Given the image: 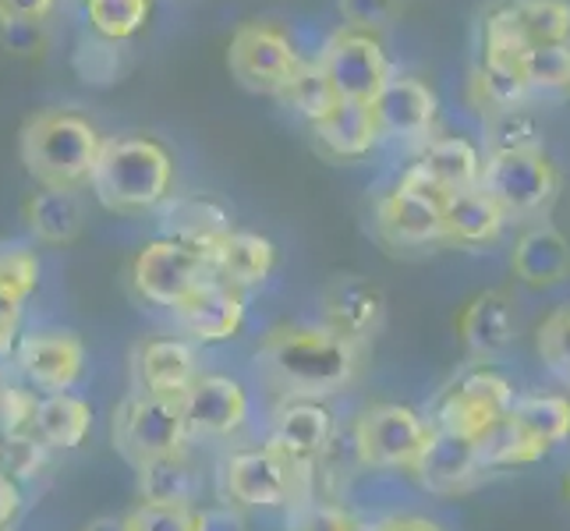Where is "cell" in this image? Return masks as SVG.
Returning <instances> with one entry per match:
<instances>
[{
  "label": "cell",
  "instance_id": "obj_1",
  "mask_svg": "<svg viewBox=\"0 0 570 531\" xmlns=\"http://www.w3.org/2000/svg\"><path fill=\"white\" fill-rule=\"evenodd\" d=\"M365 344L326 323H281L255 347V372L277 401H333L362 376Z\"/></svg>",
  "mask_w": 570,
  "mask_h": 531
},
{
  "label": "cell",
  "instance_id": "obj_2",
  "mask_svg": "<svg viewBox=\"0 0 570 531\" xmlns=\"http://www.w3.org/2000/svg\"><path fill=\"white\" fill-rule=\"evenodd\" d=\"M174 153L146 131L110 135L89 177V191L114 216L156 213L174 195Z\"/></svg>",
  "mask_w": 570,
  "mask_h": 531
},
{
  "label": "cell",
  "instance_id": "obj_3",
  "mask_svg": "<svg viewBox=\"0 0 570 531\" xmlns=\"http://www.w3.org/2000/svg\"><path fill=\"white\" fill-rule=\"evenodd\" d=\"M104 142L100 128L86 114L71 107H43L18 128V164L39 188L78 191L89 185Z\"/></svg>",
  "mask_w": 570,
  "mask_h": 531
},
{
  "label": "cell",
  "instance_id": "obj_4",
  "mask_svg": "<svg viewBox=\"0 0 570 531\" xmlns=\"http://www.w3.org/2000/svg\"><path fill=\"white\" fill-rule=\"evenodd\" d=\"M220 500L238 510H298L316 500V468H305L281 454L269 440L234 446L224 454Z\"/></svg>",
  "mask_w": 570,
  "mask_h": 531
},
{
  "label": "cell",
  "instance_id": "obj_5",
  "mask_svg": "<svg viewBox=\"0 0 570 531\" xmlns=\"http://www.w3.org/2000/svg\"><path fill=\"white\" fill-rule=\"evenodd\" d=\"M518 397L521 393L514 380L497 362H471L454 380L440 386V393L425 407V415L432 429L475 443L514 411Z\"/></svg>",
  "mask_w": 570,
  "mask_h": 531
},
{
  "label": "cell",
  "instance_id": "obj_6",
  "mask_svg": "<svg viewBox=\"0 0 570 531\" xmlns=\"http://www.w3.org/2000/svg\"><path fill=\"white\" fill-rule=\"evenodd\" d=\"M432 432L436 429H432L425 411L397 401H380L368 404L351 422L347 436L355 443L365 471H404V475H411V468L425 454Z\"/></svg>",
  "mask_w": 570,
  "mask_h": 531
},
{
  "label": "cell",
  "instance_id": "obj_7",
  "mask_svg": "<svg viewBox=\"0 0 570 531\" xmlns=\"http://www.w3.org/2000/svg\"><path fill=\"white\" fill-rule=\"evenodd\" d=\"M450 195L411 164L393 181L372 209L380 238L393 248H429L446 245L443 238V206Z\"/></svg>",
  "mask_w": 570,
  "mask_h": 531
},
{
  "label": "cell",
  "instance_id": "obj_8",
  "mask_svg": "<svg viewBox=\"0 0 570 531\" xmlns=\"http://www.w3.org/2000/svg\"><path fill=\"white\" fill-rule=\"evenodd\" d=\"M308 57L298 50L291 32L277 22H242L227 43V68L238 86L259 96H284L291 78L302 71Z\"/></svg>",
  "mask_w": 570,
  "mask_h": 531
},
{
  "label": "cell",
  "instance_id": "obj_9",
  "mask_svg": "<svg viewBox=\"0 0 570 531\" xmlns=\"http://www.w3.org/2000/svg\"><path fill=\"white\" fill-rule=\"evenodd\" d=\"M110 440L117 454L131 468H139L153 458L174 454V450H185L191 443L181 401L149 397V393H139V390H131L128 397L114 407Z\"/></svg>",
  "mask_w": 570,
  "mask_h": 531
},
{
  "label": "cell",
  "instance_id": "obj_10",
  "mask_svg": "<svg viewBox=\"0 0 570 531\" xmlns=\"http://www.w3.org/2000/svg\"><path fill=\"white\" fill-rule=\"evenodd\" d=\"M206 281H213L206 255L170 238L146 242L131 255V266H128V284L139 294V302L153 308H167V312L188 302Z\"/></svg>",
  "mask_w": 570,
  "mask_h": 531
},
{
  "label": "cell",
  "instance_id": "obj_11",
  "mask_svg": "<svg viewBox=\"0 0 570 531\" xmlns=\"http://www.w3.org/2000/svg\"><path fill=\"white\" fill-rule=\"evenodd\" d=\"M482 191L510 220H535L560 195V170L546 153H485Z\"/></svg>",
  "mask_w": 570,
  "mask_h": 531
},
{
  "label": "cell",
  "instance_id": "obj_12",
  "mask_svg": "<svg viewBox=\"0 0 570 531\" xmlns=\"http://www.w3.org/2000/svg\"><path fill=\"white\" fill-rule=\"evenodd\" d=\"M11 362H14L18 380L32 386L39 397H57V393H71L82 383L89 351L75 330L43 326V330L22 333Z\"/></svg>",
  "mask_w": 570,
  "mask_h": 531
},
{
  "label": "cell",
  "instance_id": "obj_13",
  "mask_svg": "<svg viewBox=\"0 0 570 531\" xmlns=\"http://www.w3.org/2000/svg\"><path fill=\"white\" fill-rule=\"evenodd\" d=\"M316 61L341 100H355V104H372L380 89L397 75L376 32H362L347 26H341L326 39Z\"/></svg>",
  "mask_w": 570,
  "mask_h": 531
},
{
  "label": "cell",
  "instance_id": "obj_14",
  "mask_svg": "<svg viewBox=\"0 0 570 531\" xmlns=\"http://www.w3.org/2000/svg\"><path fill=\"white\" fill-rule=\"evenodd\" d=\"M368 107L380 131V142L425 146L436 135L440 96L415 75H393Z\"/></svg>",
  "mask_w": 570,
  "mask_h": 531
},
{
  "label": "cell",
  "instance_id": "obj_15",
  "mask_svg": "<svg viewBox=\"0 0 570 531\" xmlns=\"http://www.w3.org/2000/svg\"><path fill=\"white\" fill-rule=\"evenodd\" d=\"M181 411L191 440H230L252 419V393L224 372H203L181 397Z\"/></svg>",
  "mask_w": 570,
  "mask_h": 531
},
{
  "label": "cell",
  "instance_id": "obj_16",
  "mask_svg": "<svg viewBox=\"0 0 570 531\" xmlns=\"http://www.w3.org/2000/svg\"><path fill=\"white\" fill-rule=\"evenodd\" d=\"M199 376V347L185 341L181 333L146 337L131 351V383L139 393H149V397L181 401Z\"/></svg>",
  "mask_w": 570,
  "mask_h": 531
},
{
  "label": "cell",
  "instance_id": "obj_17",
  "mask_svg": "<svg viewBox=\"0 0 570 531\" xmlns=\"http://www.w3.org/2000/svg\"><path fill=\"white\" fill-rule=\"evenodd\" d=\"M341 436V419L330 401H277L266 440L291 461L316 468V461Z\"/></svg>",
  "mask_w": 570,
  "mask_h": 531
},
{
  "label": "cell",
  "instance_id": "obj_18",
  "mask_svg": "<svg viewBox=\"0 0 570 531\" xmlns=\"http://www.w3.org/2000/svg\"><path fill=\"white\" fill-rule=\"evenodd\" d=\"M170 316L178 323L185 341H191L195 347H216L242 337V330L248 323V298L220 281H206Z\"/></svg>",
  "mask_w": 570,
  "mask_h": 531
},
{
  "label": "cell",
  "instance_id": "obj_19",
  "mask_svg": "<svg viewBox=\"0 0 570 531\" xmlns=\"http://www.w3.org/2000/svg\"><path fill=\"white\" fill-rule=\"evenodd\" d=\"M407 479L429 496L458 500V496L475 493V489L489 479V471L482 468V461L475 454V443L436 429L425 446V454L419 458L415 468H411Z\"/></svg>",
  "mask_w": 570,
  "mask_h": 531
},
{
  "label": "cell",
  "instance_id": "obj_20",
  "mask_svg": "<svg viewBox=\"0 0 570 531\" xmlns=\"http://www.w3.org/2000/svg\"><path fill=\"white\" fill-rule=\"evenodd\" d=\"M330 330L344 333L347 341L365 344L380 337L386 323V294L376 281L362 273H344L323 287V319Z\"/></svg>",
  "mask_w": 570,
  "mask_h": 531
},
{
  "label": "cell",
  "instance_id": "obj_21",
  "mask_svg": "<svg viewBox=\"0 0 570 531\" xmlns=\"http://www.w3.org/2000/svg\"><path fill=\"white\" fill-rule=\"evenodd\" d=\"M518 305L507 291H479L458 316V337L471 362H497L518 341Z\"/></svg>",
  "mask_w": 570,
  "mask_h": 531
},
{
  "label": "cell",
  "instance_id": "obj_22",
  "mask_svg": "<svg viewBox=\"0 0 570 531\" xmlns=\"http://www.w3.org/2000/svg\"><path fill=\"white\" fill-rule=\"evenodd\" d=\"M510 273L532 291H553L570 281V238L549 220L524 227L510 248Z\"/></svg>",
  "mask_w": 570,
  "mask_h": 531
},
{
  "label": "cell",
  "instance_id": "obj_23",
  "mask_svg": "<svg viewBox=\"0 0 570 531\" xmlns=\"http://www.w3.org/2000/svg\"><path fill=\"white\" fill-rule=\"evenodd\" d=\"M206 263H209L213 281L248 294V291H259L263 284H269V277L277 273L281 252L266 234L234 227L227 238L209 252Z\"/></svg>",
  "mask_w": 570,
  "mask_h": 531
},
{
  "label": "cell",
  "instance_id": "obj_24",
  "mask_svg": "<svg viewBox=\"0 0 570 531\" xmlns=\"http://www.w3.org/2000/svg\"><path fill=\"white\" fill-rule=\"evenodd\" d=\"M160 213V238L181 242L195 252H209L220 245L234 230L230 213L213 199V195H170V199L156 209Z\"/></svg>",
  "mask_w": 570,
  "mask_h": 531
},
{
  "label": "cell",
  "instance_id": "obj_25",
  "mask_svg": "<svg viewBox=\"0 0 570 531\" xmlns=\"http://www.w3.org/2000/svg\"><path fill=\"white\" fill-rule=\"evenodd\" d=\"M135 489H139V503L188 510L203 507V471L191 461L188 446L135 468Z\"/></svg>",
  "mask_w": 570,
  "mask_h": 531
},
{
  "label": "cell",
  "instance_id": "obj_26",
  "mask_svg": "<svg viewBox=\"0 0 570 531\" xmlns=\"http://www.w3.org/2000/svg\"><path fill=\"white\" fill-rule=\"evenodd\" d=\"M507 224L510 216L482 188L450 195L443 206V238L454 248H468V252L493 248L503 238Z\"/></svg>",
  "mask_w": 570,
  "mask_h": 531
},
{
  "label": "cell",
  "instance_id": "obj_27",
  "mask_svg": "<svg viewBox=\"0 0 570 531\" xmlns=\"http://www.w3.org/2000/svg\"><path fill=\"white\" fill-rule=\"evenodd\" d=\"M415 167L429 174L446 195L482 188V170H485V149L471 142L468 135H432V139L419 149Z\"/></svg>",
  "mask_w": 570,
  "mask_h": 531
},
{
  "label": "cell",
  "instance_id": "obj_28",
  "mask_svg": "<svg viewBox=\"0 0 570 531\" xmlns=\"http://www.w3.org/2000/svg\"><path fill=\"white\" fill-rule=\"evenodd\" d=\"M312 139L330 156V160H365V156L380 146V131L372 121V107L355 104V100H341L323 121L312 125Z\"/></svg>",
  "mask_w": 570,
  "mask_h": 531
},
{
  "label": "cell",
  "instance_id": "obj_29",
  "mask_svg": "<svg viewBox=\"0 0 570 531\" xmlns=\"http://www.w3.org/2000/svg\"><path fill=\"white\" fill-rule=\"evenodd\" d=\"M22 220L29 227V234L39 245H53L65 248L71 245L86 227V213L82 203H78L75 191L65 188H39L32 191L26 206H22Z\"/></svg>",
  "mask_w": 570,
  "mask_h": 531
},
{
  "label": "cell",
  "instance_id": "obj_30",
  "mask_svg": "<svg viewBox=\"0 0 570 531\" xmlns=\"http://www.w3.org/2000/svg\"><path fill=\"white\" fill-rule=\"evenodd\" d=\"M92 432V404L78 393H57L43 397L32 422V440L43 443L50 454H68L86 443Z\"/></svg>",
  "mask_w": 570,
  "mask_h": 531
},
{
  "label": "cell",
  "instance_id": "obj_31",
  "mask_svg": "<svg viewBox=\"0 0 570 531\" xmlns=\"http://www.w3.org/2000/svg\"><path fill=\"white\" fill-rule=\"evenodd\" d=\"M510 415H514V422L528 436H535L549 454H553L557 446L570 443V393H560V390L521 393Z\"/></svg>",
  "mask_w": 570,
  "mask_h": 531
},
{
  "label": "cell",
  "instance_id": "obj_32",
  "mask_svg": "<svg viewBox=\"0 0 570 531\" xmlns=\"http://www.w3.org/2000/svg\"><path fill=\"white\" fill-rule=\"evenodd\" d=\"M475 454L489 475H500V471H518L546 461L549 450L535 436H528L514 415H507L497 429H489L482 440H475Z\"/></svg>",
  "mask_w": 570,
  "mask_h": 531
},
{
  "label": "cell",
  "instance_id": "obj_33",
  "mask_svg": "<svg viewBox=\"0 0 570 531\" xmlns=\"http://www.w3.org/2000/svg\"><path fill=\"white\" fill-rule=\"evenodd\" d=\"M71 71L78 82L92 89H110L125 75V43H114L96 32H86L71 50Z\"/></svg>",
  "mask_w": 570,
  "mask_h": 531
},
{
  "label": "cell",
  "instance_id": "obj_34",
  "mask_svg": "<svg viewBox=\"0 0 570 531\" xmlns=\"http://www.w3.org/2000/svg\"><path fill=\"white\" fill-rule=\"evenodd\" d=\"M89 32L128 43L139 36L153 18V0H82Z\"/></svg>",
  "mask_w": 570,
  "mask_h": 531
},
{
  "label": "cell",
  "instance_id": "obj_35",
  "mask_svg": "<svg viewBox=\"0 0 570 531\" xmlns=\"http://www.w3.org/2000/svg\"><path fill=\"white\" fill-rule=\"evenodd\" d=\"M482 149L485 153H546L542 128L528 107H510L482 121Z\"/></svg>",
  "mask_w": 570,
  "mask_h": 531
},
{
  "label": "cell",
  "instance_id": "obj_36",
  "mask_svg": "<svg viewBox=\"0 0 570 531\" xmlns=\"http://www.w3.org/2000/svg\"><path fill=\"white\" fill-rule=\"evenodd\" d=\"M281 104L291 107V110L298 114L302 121H308V128H312V125L323 121V117L341 104V96H337V89L330 86V78H326V71L320 68L316 57H308V61L302 65V71L294 75V78H291V86L284 89Z\"/></svg>",
  "mask_w": 570,
  "mask_h": 531
},
{
  "label": "cell",
  "instance_id": "obj_37",
  "mask_svg": "<svg viewBox=\"0 0 570 531\" xmlns=\"http://www.w3.org/2000/svg\"><path fill=\"white\" fill-rule=\"evenodd\" d=\"M524 39L535 47L570 43V0H507Z\"/></svg>",
  "mask_w": 570,
  "mask_h": 531
},
{
  "label": "cell",
  "instance_id": "obj_38",
  "mask_svg": "<svg viewBox=\"0 0 570 531\" xmlns=\"http://www.w3.org/2000/svg\"><path fill=\"white\" fill-rule=\"evenodd\" d=\"M535 354L549 376L570 386V305L546 312V319L535 326Z\"/></svg>",
  "mask_w": 570,
  "mask_h": 531
},
{
  "label": "cell",
  "instance_id": "obj_39",
  "mask_svg": "<svg viewBox=\"0 0 570 531\" xmlns=\"http://www.w3.org/2000/svg\"><path fill=\"white\" fill-rule=\"evenodd\" d=\"M524 82L532 96H570V43L535 47L524 61Z\"/></svg>",
  "mask_w": 570,
  "mask_h": 531
},
{
  "label": "cell",
  "instance_id": "obj_40",
  "mask_svg": "<svg viewBox=\"0 0 570 531\" xmlns=\"http://www.w3.org/2000/svg\"><path fill=\"white\" fill-rule=\"evenodd\" d=\"M39 393L22 380H8L0 390V440H22L32 436V422L39 411Z\"/></svg>",
  "mask_w": 570,
  "mask_h": 531
},
{
  "label": "cell",
  "instance_id": "obj_41",
  "mask_svg": "<svg viewBox=\"0 0 570 531\" xmlns=\"http://www.w3.org/2000/svg\"><path fill=\"white\" fill-rule=\"evenodd\" d=\"M39 273H43V266H39V255L29 245H0V291L29 302L39 287Z\"/></svg>",
  "mask_w": 570,
  "mask_h": 531
},
{
  "label": "cell",
  "instance_id": "obj_42",
  "mask_svg": "<svg viewBox=\"0 0 570 531\" xmlns=\"http://www.w3.org/2000/svg\"><path fill=\"white\" fill-rule=\"evenodd\" d=\"M47 464H50V450L43 443H36L32 436L4 440V446H0V471L11 475L18 485L36 482L47 471Z\"/></svg>",
  "mask_w": 570,
  "mask_h": 531
},
{
  "label": "cell",
  "instance_id": "obj_43",
  "mask_svg": "<svg viewBox=\"0 0 570 531\" xmlns=\"http://www.w3.org/2000/svg\"><path fill=\"white\" fill-rule=\"evenodd\" d=\"M407 0H337V11L347 29L380 32L404 14Z\"/></svg>",
  "mask_w": 570,
  "mask_h": 531
},
{
  "label": "cell",
  "instance_id": "obj_44",
  "mask_svg": "<svg viewBox=\"0 0 570 531\" xmlns=\"http://www.w3.org/2000/svg\"><path fill=\"white\" fill-rule=\"evenodd\" d=\"M125 524H128V531H195V510L135 503L125 514Z\"/></svg>",
  "mask_w": 570,
  "mask_h": 531
},
{
  "label": "cell",
  "instance_id": "obj_45",
  "mask_svg": "<svg viewBox=\"0 0 570 531\" xmlns=\"http://www.w3.org/2000/svg\"><path fill=\"white\" fill-rule=\"evenodd\" d=\"M347 510L351 507L312 500V503H305L298 510H291V514H287V531H341Z\"/></svg>",
  "mask_w": 570,
  "mask_h": 531
},
{
  "label": "cell",
  "instance_id": "obj_46",
  "mask_svg": "<svg viewBox=\"0 0 570 531\" xmlns=\"http://www.w3.org/2000/svg\"><path fill=\"white\" fill-rule=\"evenodd\" d=\"M22 312H26L22 298L0 291V362L11 358L18 341H22Z\"/></svg>",
  "mask_w": 570,
  "mask_h": 531
},
{
  "label": "cell",
  "instance_id": "obj_47",
  "mask_svg": "<svg viewBox=\"0 0 570 531\" xmlns=\"http://www.w3.org/2000/svg\"><path fill=\"white\" fill-rule=\"evenodd\" d=\"M57 0H0V29L4 26H43Z\"/></svg>",
  "mask_w": 570,
  "mask_h": 531
},
{
  "label": "cell",
  "instance_id": "obj_48",
  "mask_svg": "<svg viewBox=\"0 0 570 531\" xmlns=\"http://www.w3.org/2000/svg\"><path fill=\"white\" fill-rule=\"evenodd\" d=\"M195 531H248L245 528V510L230 503H206L195 507Z\"/></svg>",
  "mask_w": 570,
  "mask_h": 531
},
{
  "label": "cell",
  "instance_id": "obj_49",
  "mask_svg": "<svg viewBox=\"0 0 570 531\" xmlns=\"http://www.w3.org/2000/svg\"><path fill=\"white\" fill-rule=\"evenodd\" d=\"M380 531H446L436 518L419 514V510H393L380 518Z\"/></svg>",
  "mask_w": 570,
  "mask_h": 531
},
{
  "label": "cell",
  "instance_id": "obj_50",
  "mask_svg": "<svg viewBox=\"0 0 570 531\" xmlns=\"http://www.w3.org/2000/svg\"><path fill=\"white\" fill-rule=\"evenodd\" d=\"M0 39L14 53H39V47H43V26H4Z\"/></svg>",
  "mask_w": 570,
  "mask_h": 531
},
{
  "label": "cell",
  "instance_id": "obj_51",
  "mask_svg": "<svg viewBox=\"0 0 570 531\" xmlns=\"http://www.w3.org/2000/svg\"><path fill=\"white\" fill-rule=\"evenodd\" d=\"M22 503H26V493H22V485H18L11 475H4L0 471V524H8L22 514Z\"/></svg>",
  "mask_w": 570,
  "mask_h": 531
},
{
  "label": "cell",
  "instance_id": "obj_52",
  "mask_svg": "<svg viewBox=\"0 0 570 531\" xmlns=\"http://www.w3.org/2000/svg\"><path fill=\"white\" fill-rule=\"evenodd\" d=\"M82 531H128V524H125V514H100V518H92Z\"/></svg>",
  "mask_w": 570,
  "mask_h": 531
},
{
  "label": "cell",
  "instance_id": "obj_53",
  "mask_svg": "<svg viewBox=\"0 0 570 531\" xmlns=\"http://www.w3.org/2000/svg\"><path fill=\"white\" fill-rule=\"evenodd\" d=\"M341 531H380V518H365V514H355V510H347Z\"/></svg>",
  "mask_w": 570,
  "mask_h": 531
},
{
  "label": "cell",
  "instance_id": "obj_54",
  "mask_svg": "<svg viewBox=\"0 0 570 531\" xmlns=\"http://www.w3.org/2000/svg\"><path fill=\"white\" fill-rule=\"evenodd\" d=\"M563 503L570 507V468L563 471Z\"/></svg>",
  "mask_w": 570,
  "mask_h": 531
},
{
  "label": "cell",
  "instance_id": "obj_55",
  "mask_svg": "<svg viewBox=\"0 0 570 531\" xmlns=\"http://www.w3.org/2000/svg\"><path fill=\"white\" fill-rule=\"evenodd\" d=\"M8 386V372H4V365H0V390Z\"/></svg>",
  "mask_w": 570,
  "mask_h": 531
},
{
  "label": "cell",
  "instance_id": "obj_56",
  "mask_svg": "<svg viewBox=\"0 0 570 531\" xmlns=\"http://www.w3.org/2000/svg\"><path fill=\"white\" fill-rule=\"evenodd\" d=\"M0 531H11V528H8V524H0Z\"/></svg>",
  "mask_w": 570,
  "mask_h": 531
},
{
  "label": "cell",
  "instance_id": "obj_57",
  "mask_svg": "<svg viewBox=\"0 0 570 531\" xmlns=\"http://www.w3.org/2000/svg\"><path fill=\"white\" fill-rule=\"evenodd\" d=\"M0 446H4V440H0Z\"/></svg>",
  "mask_w": 570,
  "mask_h": 531
},
{
  "label": "cell",
  "instance_id": "obj_58",
  "mask_svg": "<svg viewBox=\"0 0 570 531\" xmlns=\"http://www.w3.org/2000/svg\"><path fill=\"white\" fill-rule=\"evenodd\" d=\"M567 390H570V386H567Z\"/></svg>",
  "mask_w": 570,
  "mask_h": 531
}]
</instances>
